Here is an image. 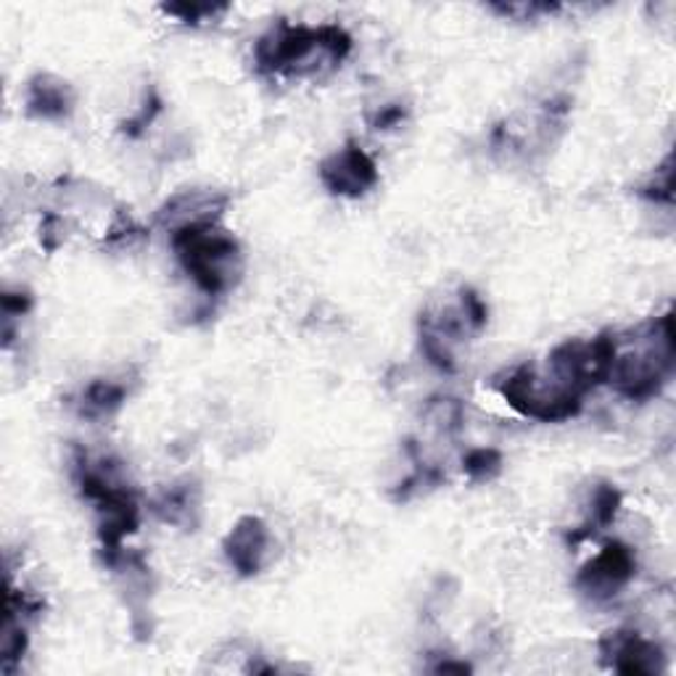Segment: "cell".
I'll list each match as a JSON object with an SVG mask.
<instances>
[{
  "mask_svg": "<svg viewBox=\"0 0 676 676\" xmlns=\"http://www.w3.org/2000/svg\"><path fill=\"white\" fill-rule=\"evenodd\" d=\"M352 53V38L338 24L278 22L254 46V64L273 77H323L338 70Z\"/></svg>",
  "mask_w": 676,
  "mask_h": 676,
  "instance_id": "cell-1",
  "label": "cell"
},
{
  "mask_svg": "<svg viewBox=\"0 0 676 676\" xmlns=\"http://www.w3.org/2000/svg\"><path fill=\"white\" fill-rule=\"evenodd\" d=\"M631 341H635V347L629 349L618 343L608 384L616 386L621 397L642 402V399L655 397L674 371L676 343L672 312L642 325L637 330V338H631Z\"/></svg>",
  "mask_w": 676,
  "mask_h": 676,
  "instance_id": "cell-2",
  "label": "cell"
},
{
  "mask_svg": "<svg viewBox=\"0 0 676 676\" xmlns=\"http://www.w3.org/2000/svg\"><path fill=\"white\" fill-rule=\"evenodd\" d=\"M170 243L188 278L209 299L223 297L241 278V246L220 223L183 227L172 233Z\"/></svg>",
  "mask_w": 676,
  "mask_h": 676,
  "instance_id": "cell-3",
  "label": "cell"
},
{
  "mask_svg": "<svg viewBox=\"0 0 676 676\" xmlns=\"http://www.w3.org/2000/svg\"><path fill=\"white\" fill-rule=\"evenodd\" d=\"M497 391L518 415L539 423H563L581 413L584 399L552 384L534 365H521L497 380Z\"/></svg>",
  "mask_w": 676,
  "mask_h": 676,
  "instance_id": "cell-4",
  "label": "cell"
},
{
  "mask_svg": "<svg viewBox=\"0 0 676 676\" xmlns=\"http://www.w3.org/2000/svg\"><path fill=\"white\" fill-rule=\"evenodd\" d=\"M637 574V558L624 542H608L576 576V589L592 602H608L629 587Z\"/></svg>",
  "mask_w": 676,
  "mask_h": 676,
  "instance_id": "cell-5",
  "label": "cell"
},
{
  "mask_svg": "<svg viewBox=\"0 0 676 676\" xmlns=\"http://www.w3.org/2000/svg\"><path fill=\"white\" fill-rule=\"evenodd\" d=\"M600 658L611 672L626 676H655L666 668L661 644L635 629L605 631L600 639Z\"/></svg>",
  "mask_w": 676,
  "mask_h": 676,
  "instance_id": "cell-6",
  "label": "cell"
},
{
  "mask_svg": "<svg viewBox=\"0 0 676 676\" xmlns=\"http://www.w3.org/2000/svg\"><path fill=\"white\" fill-rule=\"evenodd\" d=\"M230 206V196L223 190L212 188H188L180 193L170 196L162 206L157 209L153 225L172 233L183 230V227L196 225H217L223 214Z\"/></svg>",
  "mask_w": 676,
  "mask_h": 676,
  "instance_id": "cell-7",
  "label": "cell"
},
{
  "mask_svg": "<svg viewBox=\"0 0 676 676\" xmlns=\"http://www.w3.org/2000/svg\"><path fill=\"white\" fill-rule=\"evenodd\" d=\"M320 180L334 196L360 199L367 190L378 186V167L373 157L360 143L349 140L341 151L330 153L320 164Z\"/></svg>",
  "mask_w": 676,
  "mask_h": 676,
  "instance_id": "cell-8",
  "label": "cell"
},
{
  "mask_svg": "<svg viewBox=\"0 0 676 676\" xmlns=\"http://www.w3.org/2000/svg\"><path fill=\"white\" fill-rule=\"evenodd\" d=\"M270 547H273L270 528L256 515H243L241 521H236L223 542L227 563L241 576L262 574L270 561Z\"/></svg>",
  "mask_w": 676,
  "mask_h": 676,
  "instance_id": "cell-9",
  "label": "cell"
},
{
  "mask_svg": "<svg viewBox=\"0 0 676 676\" xmlns=\"http://www.w3.org/2000/svg\"><path fill=\"white\" fill-rule=\"evenodd\" d=\"M75 90L53 75H35L27 85V112L35 120L59 122L75 112Z\"/></svg>",
  "mask_w": 676,
  "mask_h": 676,
  "instance_id": "cell-10",
  "label": "cell"
},
{
  "mask_svg": "<svg viewBox=\"0 0 676 676\" xmlns=\"http://www.w3.org/2000/svg\"><path fill=\"white\" fill-rule=\"evenodd\" d=\"M153 513L170 526H180V528H193L199 524V513H201V489L196 484L183 481V484H172L170 489H164L162 495L157 497L153 502Z\"/></svg>",
  "mask_w": 676,
  "mask_h": 676,
  "instance_id": "cell-11",
  "label": "cell"
},
{
  "mask_svg": "<svg viewBox=\"0 0 676 676\" xmlns=\"http://www.w3.org/2000/svg\"><path fill=\"white\" fill-rule=\"evenodd\" d=\"M130 397V386L122 378H98L83 389L77 399V413L88 421L112 417Z\"/></svg>",
  "mask_w": 676,
  "mask_h": 676,
  "instance_id": "cell-12",
  "label": "cell"
},
{
  "mask_svg": "<svg viewBox=\"0 0 676 676\" xmlns=\"http://www.w3.org/2000/svg\"><path fill=\"white\" fill-rule=\"evenodd\" d=\"M618 510H621V491L613 487V484H598V487L592 489V497H589V524L584 537L613 526Z\"/></svg>",
  "mask_w": 676,
  "mask_h": 676,
  "instance_id": "cell-13",
  "label": "cell"
},
{
  "mask_svg": "<svg viewBox=\"0 0 676 676\" xmlns=\"http://www.w3.org/2000/svg\"><path fill=\"white\" fill-rule=\"evenodd\" d=\"M423 417L434 431L458 434L465 423V408L454 397H436L428 399V404L423 408Z\"/></svg>",
  "mask_w": 676,
  "mask_h": 676,
  "instance_id": "cell-14",
  "label": "cell"
},
{
  "mask_svg": "<svg viewBox=\"0 0 676 676\" xmlns=\"http://www.w3.org/2000/svg\"><path fill=\"white\" fill-rule=\"evenodd\" d=\"M146 238V227L135 223V217L125 209L114 212L112 223L107 227V236H103V246L109 249H130V246L140 243Z\"/></svg>",
  "mask_w": 676,
  "mask_h": 676,
  "instance_id": "cell-15",
  "label": "cell"
},
{
  "mask_svg": "<svg viewBox=\"0 0 676 676\" xmlns=\"http://www.w3.org/2000/svg\"><path fill=\"white\" fill-rule=\"evenodd\" d=\"M463 471L471 481H491L502 471V452L491 447H478L463 458Z\"/></svg>",
  "mask_w": 676,
  "mask_h": 676,
  "instance_id": "cell-16",
  "label": "cell"
},
{
  "mask_svg": "<svg viewBox=\"0 0 676 676\" xmlns=\"http://www.w3.org/2000/svg\"><path fill=\"white\" fill-rule=\"evenodd\" d=\"M227 5H209V3H177V5H164V14L183 24H209L217 22L220 16H225Z\"/></svg>",
  "mask_w": 676,
  "mask_h": 676,
  "instance_id": "cell-17",
  "label": "cell"
},
{
  "mask_svg": "<svg viewBox=\"0 0 676 676\" xmlns=\"http://www.w3.org/2000/svg\"><path fill=\"white\" fill-rule=\"evenodd\" d=\"M159 114H162V98H159L157 90L151 88L149 93H146L143 103L138 107V112L127 116V122L122 125V133H125L127 138H140V135L146 133V127H151Z\"/></svg>",
  "mask_w": 676,
  "mask_h": 676,
  "instance_id": "cell-18",
  "label": "cell"
},
{
  "mask_svg": "<svg viewBox=\"0 0 676 676\" xmlns=\"http://www.w3.org/2000/svg\"><path fill=\"white\" fill-rule=\"evenodd\" d=\"M458 306H460V312H463L465 323H468V328L473 330V334H481V330L487 328V320H489L487 301L478 297L473 288H463V291H460Z\"/></svg>",
  "mask_w": 676,
  "mask_h": 676,
  "instance_id": "cell-19",
  "label": "cell"
},
{
  "mask_svg": "<svg viewBox=\"0 0 676 676\" xmlns=\"http://www.w3.org/2000/svg\"><path fill=\"white\" fill-rule=\"evenodd\" d=\"M639 193L644 196V199L655 201V204H672L674 201V170H672V157L666 159V164H663L661 170L655 172L653 180L648 183Z\"/></svg>",
  "mask_w": 676,
  "mask_h": 676,
  "instance_id": "cell-20",
  "label": "cell"
},
{
  "mask_svg": "<svg viewBox=\"0 0 676 676\" xmlns=\"http://www.w3.org/2000/svg\"><path fill=\"white\" fill-rule=\"evenodd\" d=\"M491 11H497V14H502V16H510V20H515V22H534V20H539V16H547V14H555V11H561V5H555V3H508V5H491Z\"/></svg>",
  "mask_w": 676,
  "mask_h": 676,
  "instance_id": "cell-21",
  "label": "cell"
},
{
  "mask_svg": "<svg viewBox=\"0 0 676 676\" xmlns=\"http://www.w3.org/2000/svg\"><path fill=\"white\" fill-rule=\"evenodd\" d=\"M404 120H408V107H402V103H386V107L367 114L373 130H395Z\"/></svg>",
  "mask_w": 676,
  "mask_h": 676,
  "instance_id": "cell-22",
  "label": "cell"
},
{
  "mask_svg": "<svg viewBox=\"0 0 676 676\" xmlns=\"http://www.w3.org/2000/svg\"><path fill=\"white\" fill-rule=\"evenodd\" d=\"M66 241V223L59 214H46L40 223V243L46 246V251H57L61 243Z\"/></svg>",
  "mask_w": 676,
  "mask_h": 676,
  "instance_id": "cell-23",
  "label": "cell"
},
{
  "mask_svg": "<svg viewBox=\"0 0 676 676\" xmlns=\"http://www.w3.org/2000/svg\"><path fill=\"white\" fill-rule=\"evenodd\" d=\"M0 306H3V320H22L33 310V297L27 291H5L0 297Z\"/></svg>",
  "mask_w": 676,
  "mask_h": 676,
  "instance_id": "cell-24",
  "label": "cell"
}]
</instances>
